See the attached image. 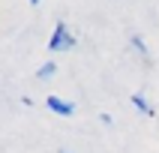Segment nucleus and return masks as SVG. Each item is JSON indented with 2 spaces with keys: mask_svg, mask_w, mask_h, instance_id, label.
Instances as JSON below:
<instances>
[{
  "mask_svg": "<svg viewBox=\"0 0 159 153\" xmlns=\"http://www.w3.org/2000/svg\"><path fill=\"white\" fill-rule=\"evenodd\" d=\"M75 45V39H72L69 27L63 24V21H57V27H54V36L48 39V51H66V48H72Z\"/></svg>",
  "mask_w": 159,
  "mask_h": 153,
  "instance_id": "nucleus-1",
  "label": "nucleus"
},
{
  "mask_svg": "<svg viewBox=\"0 0 159 153\" xmlns=\"http://www.w3.org/2000/svg\"><path fill=\"white\" fill-rule=\"evenodd\" d=\"M45 105L51 108L54 114H60V117H69L72 111H75V105H72V102H63L60 96H48V99H45Z\"/></svg>",
  "mask_w": 159,
  "mask_h": 153,
  "instance_id": "nucleus-2",
  "label": "nucleus"
},
{
  "mask_svg": "<svg viewBox=\"0 0 159 153\" xmlns=\"http://www.w3.org/2000/svg\"><path fill=\"white\" fill-rule=\"evenodd\" d=\"M132 105L138 108V111H141V114H147V117L153 114V108H150V102H147V99H144L141 93H132Z\"/></svg>",
  "mask_w": 159,
  "mask_h": 153,
  "instance_id": "nucleus-3",
  "label": "nucleus"
},
{
  "mask_svg": "<svg viewBox=\"0 0 159 153\" xmlns=\"http://www.w3.org/2000/svg\"><path fill=\"white\" fill-rule=\"evenodd\" d=\"M54 72H57V66H54V63H45V66H39V72H36V78H51Z\"/></svg>",
  "mask_w": 159,
  "mask_h": 153,
  "instance_id": "nucleus-4",
  "label": "nucleus"
},
{
  "mask_svg": "<svg viewBox=\"0 0 159 153\" xmlns=\"http://www.w3.org/2000/svg\"><path fill=\"white\" fill-rule=\"evenodd\" d=\"M132 45H135V48H138V51L144 54V57H147V48H144V42H141V36H132Z\"/></svg>",
  "mask_w": 159,
  "mask_h": 153,
  "instance_id": "nucleus-5",
  "label": "nucleus"
},
{
  "mask_svg": "<svg viewBox=\"0 0 159 153\" xmlns=\"http://www.w3.org/2000/svg\"><path fill=\"white\" fill-rule=\"evenodd\" d=\"M30 3H33V6H36V3H39V0H30Z\"/></svg>",
  "mask_w": 159,
  "mask_h": 153,
  "instance_id": "nucleus-6",
  "label": "nucleus"
}]
</instances>
